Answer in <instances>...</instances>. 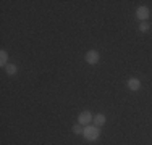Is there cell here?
<instances>
[{"label": "cell", "mask_w": 152, "mask_h": 145, "mask_svg": "<svg viewBox=\"0 0 152 145\" xmlns=\"http://www.w3.org/2000/svg\"><path fill=\"white\" fill-rule=\"evenodd\" d=\"M91 121H94V116H92L91 111L84 110V111H81V113L78 115V123L81 126H89V124H91Z\"/></svg>", "instance_id": "2"}, {"label": "cell", "mask_w": 152, "mask_h": 145, "mask_svg": "<svg viewBox=\"0 0 152 145\" xmlns=\"http://www.w3.org/2000/svg\"><path fill=\"white\" fill-rule=\"evenodd\" d=\"M100 136V128H97V126H84V130H83V137H84L88 142H94V140H97Z\"/></svg>", "instance_id": "1"}, {"label": "cell", "mask_w": 152, "mask_h": 145, "mask_svg": "<svg viewBox=\"0 0 152 145\" xmlns=\"http://www.w3.org/2000/svg\"><path fill=\"white\" fill-rule=\"evenodd\" d=\"M149 14H151V10L147 8V7H137L136 8V18L141 21H147L149 20Z\"/></svg>", "instance_id": "4"}, {"label": "cell", "mask_w": 152, "mask_h": 145, "mask_svg": "<svg viewBox=\"0 0 152 145\" xmlns=\"http://www.w3.org/2000/svg\"><path fill=\"white\" fill-rule=\"evenodd\" d=\"M5 71H7V74H8V76H15L16 72H18V68H16V65L8 63V65L5 66Z\"/></svg>", "instance_id": "7"}, {"label": "cell", "mask_w": 152, "mask_h": 145, "mask_svg": "<svg viewBox=\"0 0 152 145\" xmlns=\"http://www.w3.org/2000/svg\"><path fill=\"white\" fill-rule=\"evenodd\" d=\"M128 89L133 90V92H136V90L141 89V81L137 78H129L128 79Z\"/></svg>", "instance_id": "5"}, {"label": "cell", "mask_w": 152, "mask_h": 145, "mask_svg": "<svg viewBox=\"0 0 152 145\" xmlns=\"http://www.w3.org/2000/svg\"><path fill=\"white\" fill-rule=\"evenodd\" d=\"M149 29H151L149 21H141V23H139V31H141V32H147Z\"/></svg>", "instance_id": "9"}, {"label": "cell", "mask_w": 152, "mask_h": 145, "mask_svg": "<svg viewBox=\"0 0 152 145\" xmlns=\"http://www.w3.org/2000/svg\"><path fill=\"white\" fill-rule=\"evenodd\" d=\"M71 130H73L75 136H79V134H83V130H84V126H81V124L78 123V124L73 126V129H71Z\"/></svg>", "instance_id": "10"}, {"label": "cell", "mask_w": 152, "mask_h": 145, "mask_svg": "<svg viewBox=\"0 0 152 145\" xmlns=\"http://www.w3.org/2000/svg\"><path fill=\"white\" fill-rule=\"evenodd\" d=\"M84 60L88 65H97L100 60V53L97 50H88V53L84 55Z\"/></svg>", "instance_id": "3"}, {"label": "cell", "mask_w": 152, "mask_h": 145, "mask_svg": "<svg viewBox=\"0 0 152 145\" xmlns=\"http://www.w3.org/2000/svg\"><path fill=\"white\" fill-rule=\"evenodd\" d=\"M7 61H8V53L7 50H0V66H7Z\"/></svg>", "instance_id": "8"}, {"label": "cell", "mask_w": 152, "mask_h": 145, "mask_svg": "<svg viewBox=\"0 0 152 145\" xmlns=\"http://www.w3.org/2000/svg\"><path fill=\"white\" fill-rule=\"evenodd\" d=\"M105 123H107V118H105V115H104V113H97L96 116H94V126L102 128Z\"/></svg>", "instance_id": "6"}]
</instances>
